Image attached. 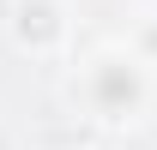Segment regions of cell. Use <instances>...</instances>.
Here are the masks:
<instances>
[{
  "label": "cell",
  "mask_w": 157,
  "mask_h": 150,
  "mask_svg": "<svg viewBox=\"0 0 157 150\" xmlns=\"http://www.w3.org/2000/svg\"><path fill=\"white\" fill-rule=\"evenodd\" d=\"M78 90H85V108L97 114V120H133L145 108V60L109 48V54H97L85 66Z\"/></svg>",
  "instance_id": "6da1fadb"
},
{
  "label": "cell",
  "mask_w": 157,
  "mask_h": 150,
  "mask_svg": "<svg viewBox=\"0 0 157 150\" xmlns=\"http://www.w3.org/2000/svg\"><path fill=\"white\" fill-rule=\"evenodd\" d=\"M139 54H157V24H145V36H139Z\"/></svg>",
  "instance_id": "3957f363"
},
{
  "label": "cell",
  "mask_w": 157,
  "mask_h": 150,
  "mask_svg": "<svg viewBox=\"0 0 157 150\" xmlns=\"http://www.w3.org/2000/svg\"><path fill=\"white\" fill-rule=\"evenodd\" d=\"M12 36L30 54H55L67 42V18H60V0H18L12 6Z\"/></svg>",
  "instance_id": "7a4b0ae2"
}]
</instances>
